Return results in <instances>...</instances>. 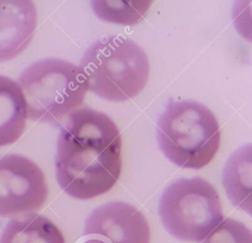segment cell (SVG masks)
Listing matches in <instances>:
<instances>
[{
    "instance_id": "obj_1",
    "label": "cell",
    "mask_w": 252,
    "mask_h": 243,
    "mask_svg": "<svg viewBox=\"0 0 252 243\" xmlns=\"http://www.w3.org/2000/svg\"><path fill=\"white\" fill-rule=\"evenodd\" d=\"M122 139L105 113L81 107L67 116L60 129L55 156L60 188L77 200L108 192L122 169Z\"/></svg>"
},
{
    "instance_id": "obj_2",
    "label": "cell",
    "mask_w": 252,
    "mask_h": 243,
    "mask_svg": "<svg viewBox=\"0 0 252 243\" xmlns=\"http://www.w3.org/2000/svg\"><path fill=\"white\" fill-rule=\"evenodd\" d=\"M89 91L108 101L137 96L150 76L147 54L135 41L123 36H102L92 43L80 65Z\"/></svg>"
},
{
    "instance_id": "obj_3",
    "label": "cell",
    "mask_w": 252,
    "mask_h": 243,
    "mask_svg": "<svg viewBox=\"0 0 252 243\" xmlns=\"http://www.w3.org/2000/svg\"><path fill=\"white\" fill-rule=\"evenodd\" d=\"M157 138L164 155L182 168L208 165L220 145V131L214 113L204 104L171 100L159 116Z\"/></svg>"
},
{
    "instance_id": "obj_4",
    "label": "cell",
    "mask_w": 252,
    "mask_h": 243,
    "mask_svg": "<svg viewBox=\"0 0 252 243\" xmlns=\"http://www.w3.org/2000/svg\"><path fill=\"white\" fill-rule=\"evenodd\" d=\"M24 92L28 118L59 122L78 109L89 91L81 67L60 58H45L29 65L17 81Z\"/></svg>"
},
{
    "instance_id": "obj_5",
    "label": "cell",
    "mask_w": 252,
    "mask_h": 243,
    "mask_svg": "<svg viewBox=\"0 0 252 243\" xmlns=\"http://www.w3.org/2000/svg\"><path fill=\"white\" fill-rule=\"evenodd\" d=\"M158 213L166 231L187 242L203 241L224 219L219 193L201 177L172 182L160 196Z\"/></svg>"
},
{
    "instance_id": "obj_6",
    "label": "cell",
    "mask_w": 252,
    "mask_h": 243,
    "mask_svg": "<svg viewBox=\"0 0 252 243\" xmlns=\"http://www.w3.org/2000/svg\"><path fill=\"white\" fill-rule=\"evenodd\" d=\"M47 197L45 175L33 160L16 153L0 156V216L34 213Z\"/></svg>"
},
{
    "instance_id": "obj_7",
    "label": "cell",
    "mask_w": 252,
    "mask_h": 243,
    "mask_svg": "<svg viewBox=\"0 0 252 243\" xmlns=\"http://www.w3.org/2000/svg\"><path fill=\"white\" fill-rule=\"evenodd\" d=\"M87 243H150L151 232L145 215L124 202H109L87 217Z\"/></svg>"
},
{
    "instance_id": "obj_8",
    "label": "cell",
    "mask_w": 252,
    "mask_h": 243,
    "mask_svg": "<svg viewBox=\"0 0 252 243\" xmlns=\"http://www.w3.org/2000/svg\"><path fill=\"white\" fill-rule=\"evenodd\" d=\"M37 28L32 1L0 0V62L18 57L31 44Z\"/></svg>"
},
{
    "instance_id": "obj_9",
    "label": "cell",
    "mask_w": 252,
    "mask_h": 243,
    "mask_svg": "<svg viewBox=\"0 0 252 243\" xmlns=\"http://www.w3.org/2000/svg\"><path fill=\"white\" fill-rule=\"evenodd\" d=\"M222 184L231 204L252 213V144L234 151L222 170Z\"/></svg>"
},
{
    "instance_id": "obj_10",
    "label": "cell",
    "mask_w": 252,
    "mask_h": 243,
    "mask_svg": "<svg viewBox=\"0 0 252 243\" xmlns=\"http://www.w3.org/2000/svg\"><path fill=\"white\" fill-rule=\"evenodd\" d=\"M28 119L27 101L19 83L0 75V148L16 143Z\"/></svg>"
},
{
    "instance_id": "obj_11",
    "label": "cell",
    "mask_w": 252,
    "mask_h": 243,
    "mask_svg": "<svg viewBox=\"0 0 252 243\" xmlns=\"http://www.w3.org/2000/svg\"><path fill=\"white\" fill-rule=\"evenodd\" d=\"M0 243H65V239L49 218L31 213L11 219L2 232Z\"/></svg>"
},
{
    "instance_id": "obj_12",
    "label": "cell",
    "mask_w": 252,
    "mask_h": 243,
    "mask_svg": "<svg viewBox=\"0 0 252 243\" xmlns=\"http://www.w3.org/2000/svg\"><path fill=\"white\" fill-rule=\"evenodd\" d=\"M152 1H92L94 14L103 21L119 25H135L139 23Z\"/></svg>"
},
{
    "instance_id": "obj_13",
    "label": "cell",
    "mask_w": 252,
    "mask_h": 243,
    "mask_svg": "<svg viewBox=\"0 0 252 243\" xmlns=\"http://www.w3.org/2000/svg\"><path fill=\"white\" fill-rule=\"evenodd\" d=\"M201 243H252V231L242 222L227 217Z\"/></svg>"
},
{
    "instance_id": "obj_14",
    "label": "cell",
    "mask_w": 252,
    "mask_h": 243,
    "mask_svg": "<svg viewBox=\"0 0 252 243\" xmlns=\"http://www.w3.org/2000/svg\"><path fill=\"white\" fill-rule=\"evenodd\" d=\"M232 21L238 33L252 42V1H235L232 6Z\"/></svg>"
},
{
    "instance_id": "obj_15",
    "label": "cell",
    "mask_w": 252,
    "mask_h": 243,
    "mask_svg": "<svg viewBox=\"0 0 252 243\" xmlns=\"http://www.w3.org/2000/svg\"><path fill=\"white\" fill-rule=\"evenodd\" d=\"M250 215H251V217H252V213H250Z\"/></svg>"
}]
</instances>
